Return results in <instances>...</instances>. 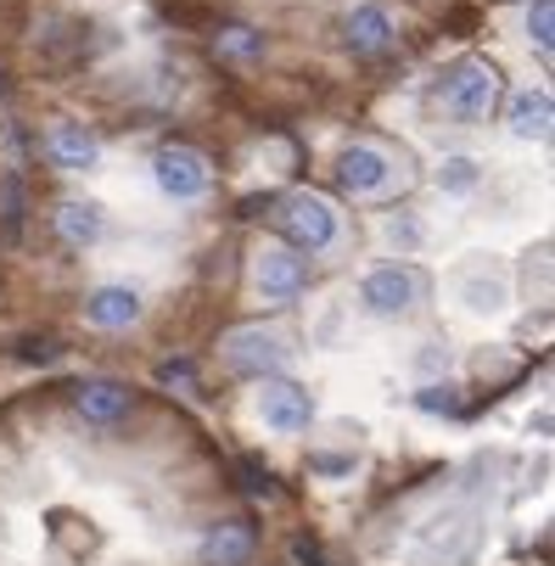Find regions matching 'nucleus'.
Listing matches in <instances>:
<instances>
[{
  "mask_svg": "<svg viewBox=\"0 0 555 566\" xmlns=\"http://www.w3.org/2000/svg\"><path fill=\"white\" fill-rule=\"evenodd\" d=\"M500 96H505V78H500V67L483 62V56H460V62L443 67V78H438V107H443V118H454V124H489L494 107H500Z\"/></svg>",
  "mask_w": 555,
  "mask_h": 566,
  "instance_id": "1",
  "label": "nucleus"
},
{
  "mask_svg": "<svg viewBox=\"0 0 555 566\" xmlns=\"http://www.w3.org/2000/svg\"><path fill=\"white\" fill-rule=\"evenodd\" d=\"M275 230L292 241L297 253H326L332 241H337V213L326 197H314V191H292L281 208H275Z\"/></svg>",
  "mask_w": 555,
  "mask_h": 566,
  "instance_id": "2",
  "label": "nucleus"
},
{
  "mask_svg": "<svg viewBox=\"0 0 555 566\" xmlns=\"http://www.w3.org/2000/svg\"><path fill=\"white\" fill-rule=\"evenodd\" d=\"M421 270H410V264H376V270H365V281H359V303L370 308V314H381V319H399V314H410L416 308V297H421Z\"/></svg>",
  "mask_w": 555,
  "mask_h": 566,
  "instance_id": "3",
  "label": "nucleus"
},
{
  "mask_svg": "<svg viewBox=\"0 0 555 566\" xmlns=\"http://www.w3.org/2000/svg\"><path fill=\"white\" fill-rule=\"evenodd\" d=\"M259 421L270 427V432H308V421H314V398H308V387L303 381H292V376H259Z\"/></svg>",
  "mask_w": 555,
  "mask_h": 566,
  "instance_id": "4",
  "label": "nucleus"
},
{
  "mask_svg": "<svg viewBox=\"0 0 555 566\" xmlns=\"http://www.w3.org/2000/svg\"><path fill=\"white\" fill-rule=\"evenodd\" d=\"M151 180H157V191L175 197V202H197L208 191V157L191 151V146H164L151 157Z\"/></svg>",
  "mask_w": 555,
  "mask_h": 566,
  "instance_id": "5",
  "label": "nucleus"
},
{
  "mask_svg": "<svg viewBox=\"0 0 555 566\" xmlns=\"http://www.w3.org/2000/svg\"><path fill=\"white\" fill-rule=\"evenodd\" d=\"M471 549H478V527H471L465 516H438V522L416 538L410 560H416V566H460V560H471Z\"/></svg>",
  "mask_w": 555,
  "mask_h": 566,
  "instance_id": "6",
  "label": "nucleus"
},
{
  "mask_svg": "<svg viewBox=\"0 0 555 566\" xmlns=\"http://www.w3.org/2000/svg\"><path fill=\"white\" fill-rule=\"evenodd\" d=\"M224 365L235 370V376H275L281 365H286V343L275 337V332H259V326H248V332H235L230 343H224Z\"/></svg>",
  "mask_w": 555,
  "mask_h": 566,
  "instance_id": "7",
  "label": "nucleus"
},
{
  "mask_svg": "<svg viewBox=\"0 0 555 566\" xmlns=\"http://www.w3.org/2000/svg\"><path fill=\"white\" fill-rule=\"evenodd\" d=\"M387 180H392V164H387V151L381 146H348L343 157H337V186L348 191V197H376V191H387Z\"/></svg>",
  "mask_w": 555,
  "mask_h": 566,
  "instance_id": "8",
  "label": "nucleus"
},
{
  "mask_svg": "<svg viewBox=\"0 0 555 566\" xmlns=\"http://www.w3.org/2000/svg\"><path fill=\"white\" fill-rule=\"evenodd\" d=\"M337 40H343V51H354V56H381V51L392 45V18L365 0V7H348V12H343Z\"/></svg>",
  "mask_w": 555,
  "mask_h": 566,
  "instance_id": "9",
  "label": "nucleus"
},
{
  "mask_svg": "<svg viewBox=\"0 0 555 566\" xmlns=\"http://www.w3.org/2000/svg\"><path fill=\"white\" fill-rule=\"evenodd\" d=\"M303 286H308V264L297 259V253H286V248H264L259 253V292L270 297V303H297L303 297Z\"/></svg>",
  "mask_w": 555,
  "mask_h": 566,
  "instance_id": "10",
  "label": "nucleus"
},
{
  "mask_svg": "<svg viewBox=\"0 0 555 566\" xmlns=\"http://www.w3.org/2000/svg\"><path fill=\"white\" fill-rule=\"evenodd\" d=\"M73 403H78V416H85L91 427H118L135 398H129L124 381H85V387H73Z\"/></svg>",
  "mask_w": 555,
  "mask_h": 566,
  "instance_id": "11",
  "label": "nucleus"
},
{
  "mask_svg": "<svg viewBox=\"0 0 555 566\" xmlns=\"http://www.w3.org/2000/svg\"><path fill=\"white\" fill-rule=\"evenodd\" d=\"M253 522H242V516H230V522H213L208 527V538H202V560L208 566H248L253 560Z\"/></svg>",
  "mask_w": 555,
  "mask_h": 566,
  "instance_id": "12",
  "label": "nucleus"
},
{
  "mask_svg": "<svg viewBox=\"0 0 555 566\" xmlns=\"http://www.w3.org/2000/svg\"><path fill=\"white\" fill-rule=\"evenodd\" d=\"M45 157H51L56 169H91L96 157H102V140L85 124H56L51 140H45Z\"/></svg>",
  "mask_w": 555,
  "mask_h": 566,
  "instance_id": "13",
  "label": "nucleus"
},
{
  "mask_svg": "<svg viewBox=\"0 0 555 566\" xmlns=\"http://www.w3.org/2000/svg\"><path fill=\"white\" fill-rule=\"evenodd\" d=\"M85 319H91V326H102V332H124V326H135V319H140V297L129 286H102V292L85 297Z\"/></svg>",
  "mask_w": 555,
  "mask_h": 566,
  "instance_id": "14",
  "label": "nucleus"
},
{
  "mask_svg": "<svg viewBox=\"0 0 555 566\" xmlns=\"http://www.w3.org/2000/svg\"><path fill=\"white\" fill-rule=\"evenodd\" d=\"M102 230H107V219H102V208L96 202H62L56 208V235L67 241V248H91V241H102Z\"/></svg>",
  "mask_w": 555,
  "mask_h": 566,
  "instance_id": "15",
  "label": "nucleus"
},
{
  "mask_svg": "<svg viewBox=\"0 0 555 566\" xmlns=\"http://www.w3.org/2000/svg\"><path fill=\"white\" fill-rule=\"evenodd\" d=\"M549 91H516L511 96V135L522 140H544L549 135Z\"/></svg>",
  "mask_w": 555,
  "mask_h": 566,
  "instance_id": "16",
  "label": "nucleus"
},
{
  "mask_svg": "<svg viewBox=\"0 0 555 566\" xmlns=\"http://www.w3.org/2000/svg\"><path fill=\"white\" fill-rule=\"evenodd\" d=\"M213 51H219L224 62H259V56H264V29H253V23H230V29L213 34Z\"/></svg>",
  "mask_w": 555,
  "mask_h": 566,
  "instance_id": "17",
  "label": "nucleus"
},
{
  "mask_svg": "<svg viewBox=\"0 0 555 566\" xmlns=\"http://www.w3.org/2000/svg\"><path fill=\"white\" fill-rule=\"evenodd\" d=\"M460 297H465V308H478V314H500L505 308V281L471 270V275H460Z\"/></svg>",
  "mask_w": 555,
  "mask_h": 566,
  "instance_id": "18",
  "label": "nucleus"
},
{
  "mask_svg": "<svg viewBox=\"0 0 555 566\" xmlns=\"http://www.w3.org/2000/svg\"><path fill=\"white\" fill-rule=\"evenodd\" d=\"M478 175H483V169H478V157H449V164L438 169V186H443L449 197H465L471 186H478Z\"/></svg>",
  "mask_w": 555,
  "mask_h": 566,
  "instance_id": "19",
  "label": "nucleus"
},
{
  "mask_svg": "<svg viewBox=\"0 0 555 566\" xmlns=\"http://www.w3.org/2000/svg\"><path fill=\"white\" fill-rule=\"evenodd\" d=\"M527 34L549 51L555 45V0H533V7H527Z\"/></svg>",
  "mask_w": 555,
  "mask_h": 566,
  "instance_id": "20",
  "label": "nucleus"
},
{
  "mask_svg": "<svg viewBox=\"0 0 555 566\" xmlns=\"http://www.w3.org/2000/svg\"><path fill=\"white\" fill-rule=\"evenodd\" d=\"M421 410H460V392H454L449 381H432V387L421 392Z\"/></svg>",
  "mask_w": 555,
  "mask_h": 566,
  "instance_id": "21",
  "label": "nucleus"
},
{
  "mask_svg": "<svg viewBox=\"0 0 555 566\" xmlns=\"http://www.w3.org/2000/svg\"><path fill=\"white\" fill-rule=\"evenodd\" d=\"M191 376H197L191 359H164L157 365V381H169V387H191Z\"/></svg>",
  "mask_w": 555,
  "mask_h": 566,
  "instance_id": "22",
  "label": "nucleus"
},
{
  "mask_svg": "<svg viewBox=\"0 0 555 566\" xmlns=\"http://www.w3.org/2000/svg\"><path fill=\"white\" fill-rule=\"evenodd\" d=\"M308 465H314V471H332V476H343V471H354V454H314Z\"/></svg>",
  "mask_w": 555,
  "mask_h": 566,
  "instance_id": "23",
  "label": "nucleus"
},
{
  "mask_svg": "<svg viewBox=\"0 0 555 566\" xmlns=\"http://www.w3.org/2000/svg\"><path fill=\"white\" fill-rule=\"evenodd\" d=\"M416 365H421V376H432V370H443V365H449V354H443V348H427Z\"/></svg>",
  "mask_w": 555,
  "mask_h": 566,
  "instance_id": "24",
  "label": "nucleus"
}]
</instances>
